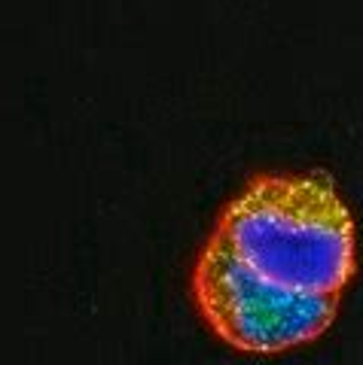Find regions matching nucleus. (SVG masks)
I'll list each match as a JSON object with an SVG mask.
<instances>
[{"instance_id": "2", "label": "nucleus", "mask_w": 363, "mask_h": 365, "mask_svg": "<svg viewBox=\"0 0 363 365\" xmlns=\"http://www.w3.org/2000/svg\"><path fill=\"white\" fill-rule=\"evenodd\" d=\"M192 295L214 332L244 353L305 344L333 323L339 304V295L302 292L263 277L217 235L199 253Z\"/></svg>"}, {"instance_id": "1", "label": "nucleus", "mask_w": 363, "mask_h": 365, "mask_svg": "<svg viewBox=\"0 0 363 365\" xmlns=\"http://www.w3.org/2000/svg\"><path fill=\"white\" fill-rule=\"evenodd\" d=\"M214 235L263 277L302 292L339 295L354 274V222L324 174L257 177Z\"/></svg>"}]
</instances>
